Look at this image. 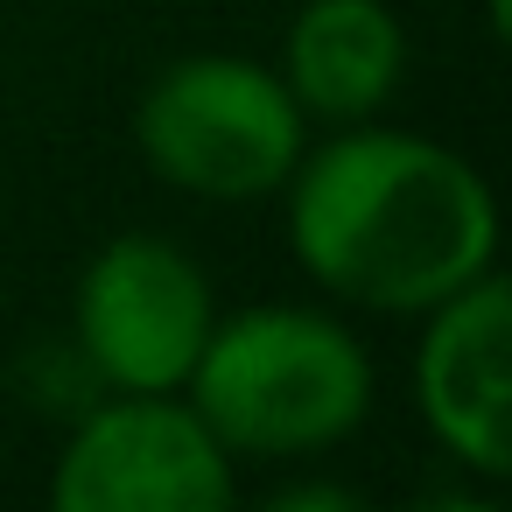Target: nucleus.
<instances>
[{"label":"nucleus","instance_id":"2","mask_svg":"<svg viewBox=\"0 0 512 512\" xmlns=\"http://www.w3.org/2000/svg\"><path fill=\"white\" fill-rule=\"evenodd\" d=\"M372 358L358 330L330 309L253 302L211 323L183 400L232 456L288 463L351 442L372 414Z\"/></svg>","mask_w":512,"mask_h":512},{"label":"nucleus","instance_id":"3","mask_svg":"<svg viewBox=\"0 0 512 512\" xmlns=\"http://www.w3.org/2000/svg\"><path fill=\"white\" fill-rule=\"evenodd\" d=\"M134 148L155 169V183L197 204H260L281 197V183L295 176L309 120L274 64L197 50L148 78L134 106Z\"/></svg>","mask_w":512,"mask_h":512},{"label":"nucleus","instance_id":"1","mask_svg":"<svg viewBox=\"0 0 512 512\" xmlns=\"http://www.w3.org/2000/svg\"><path fill=\"white\" fill-rule=\"evenodd\" d=\"M295 267L372 316H421L498 267V197L470 155L407 127H330L281 183Z\"/></svg>","mask_w":512,"mask_h":512},{"label":"nucleus","instance_id":"8","mask_svg":"<svg viewBox=\"0 0 512 512\" xmlns=\"http://www.w3.org/2000/svg\"><path fill=\"white\" fill-rule=\"evenodd\" d=\"M267 505H274V512H302V505H337V512H344V505H358V491H344V484H288V491H274Z\"/></svg>","mask_w":512,"mask_h":512},{"label":"nucleus","instance_id":"5","mask_svg":"<svg viewBox=\"0 0 512 512\" xmlns=\"http://www.w3.org/2000/svg\"><path fill=\"white\" fill-rule=\"evenodd\" d=\"M232 491V449L183 393H99L50 470L57 512H218Z\"/></svg>","mask_w":512,"mask_h":512},{"label":"nucleus","instance_id":"7","mask_svg":"<svg viewBox=\"0 0 512 512\" xmlns=\"http://www.w3.org/2000/svg\"><path fill=\"white\" fill-rule=\"evenodd\" d=\"M274 71L309 127H358L393 106L407 78V29L386 0H302Z\"/></svg>","mask_w":512,"mask_h":512},{"label":"nucleus","instance_id":"4","mask_svg":"<svg viewBox=\"0 0 512 512\" xmlns=\"http://www.w3.org/2000/svg\"><path fill=\"white\" fill-rule=\"evenodd\" d=\"M211 323V274L162 232H113L71 295V344L106 393H183Z\"/></svg>","mask_w":512,"mask_h":512},{"label":"nucleus","instance_id":"6","mask_svg":"<svg viewBox=\"0 0 512 512\" xmlns=\"http://www.w3.org/2000/svg\"><path fill=\"white\" fill-rule=\"evenodd\" d=\"M414 407L456 470L477 484L512 477V288L498 267L421 309Z\"/></svg>","mask_w":512,"mask_h":512},{"label":"nucleus","instance_id":"9","mask_svg":"<svg viewBox=\"0 0 512 512\" xmlns=\"http://www.w3.org/2000/svg\"><path fill=\"white\" fill-rule=\"evenodd\" d=\"M484 22H491V36H505L512 29V0H484Z\"/></svg>","mask_w":512,"mask_h":512}]
</instances>
